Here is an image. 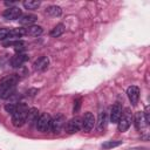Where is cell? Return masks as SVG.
Segmentation results:
<instances>
[{
	"label": "cell",
	"mask_w": 150,
	"mask_h": 150,
	"mask_svg": "<svg viewBox=\"0 0 150 150\" xmlns=\"http://www.w3.org/2000/svg\"><path fill=\"white\" fill-rule=\"evenodd\" d=\"M27 112H28V107L26 104H23V103H19L16 105L15 112L12 115V123H13V125L16 127V128L22 127L26 123Z\"/></svg>",
	"instance_id": "obj_1"
},
{
	"label": "cell",
	"mask_w": 150,
	"mask_h": 150,
	"mask_svg": "<svg viewBox=\"0 0 150 150\" xmlns=\"http://www.w3.org/2000/svg\"><path fill=\"white\" fill-rule=\"evenodd\" d=\"M50 122H52L50 115L47 112H42L39 115V118L35 123L36 129L40 132H47L48 130H50Z\"/></svg>",
	"instance_id": "obj_2"
},
{
	"label": "cell",
	"mask_w": 150,
	"mask_h": 150,
	"mask_svg": "<svg viewBox=\"0 0 150 150\" xmlns=\"http://www.w3.org/2000/svg\"><path fill=\"white\" fill-rule=\"evenodd\" d=\"M82 129V118L79 116H75L70 118L66 124H64V130L67 134H75Z\"/></svg>",
	"instance_id": "obj_3"
},
{
	"label": "cell",
	"mask_w": 150,
	"mask_h": 150,
	"mask_svg": "<svg viewBox=\"0 0 150 150\" xmlns=\"http://www.w3.org/2000/svg\"><path fill=\"white\" fill-rule=\"evenodd\" d=\"M64 124H66V117H64L62 114H57V115H55V116L52 118V122H50V130H52L54 134H60L61 130L64 128Z\"/></svg>",
	"instance_id": "obj_4"
},
{
	"label": "cell",
	"mask_w": 150,
	"mask_h": 150,
	"mask_svg": "<svg viewBox=\"0 0 150 150\" xmlns=\"http://www.w3.org/2000/svg\"><path fill=\"white\" fill-rule=\"evenodd\" d=\"M131 122H132V116L129 111V109L125 110V112L122 114V117L120 118V121L117 122V129L118 131L121 132H124L129 129V127L131 125Z\"/></svg>",
	"instance_id": "obj_5"
},
{
	"label": "cell",
	"mask_w": 150,
	"mask_h": 150,
	"mask_svg": "<svg viewBox=\"0 0 150 150\" xmlns=\"http://www.w3.org/2000/svg\"><path fill=\"white\" fill-rule=\"evenodd\" d=\"M22 15V12L19 7L16 6H12V7H8L4 13H2V16L6 19V20H19V18Z\"/></svg>",
	"instance_id": "obj_6"
},
{
	"label": "cell",
	"mask_w": 150,
	"mask_h": 150,
	"mask_svg": "<svg viewBox=\"0 0 150 150\" xmlns=\"http://www.w3.org/2000/svg\"><path fill=\"white\" fill-rule=\"evenodd\" d=\"M94 125H95V117H94V115L91 112H89V111L86 112L83 118H82V129H83V131L89 132L94 128Z\"/></svg>",
	"instance_id": "obj_7"
},
{
	"label": "cell",
	"mask_w": 150,
	"mask_h": 150,
	"mask_svg": "<svg viewBox=\"0 0 150 150\" xmlns=\"http://www.w3.org/2000/svg\"><path fill=\"white\" fill-rule=\"evenodd\" d=\"M48 66H49L48 56H40L33 63V68H34L35 71H43V70H46L48 68Z\"/></svg>",
	"instance_id": "obj_8"
},
{
	"label": "cell",
	"mask_w": 150,
	"mask_h": 150,
	"mask_svg": "<svg viewBox=\"0 0 150 150\" xmlns=\"http://www.w3.org/2000/svg\"><path fill=\"white\" fill-rule=\"evenodd\" d=\"M122 114H123V108L120 103H116L111 107V110H110V121L112 123H117L120 121V118L122 117Z\"/></svg>",
	"instance_id": "obj_9"
},
{
	"label": "cell",
	"mask_w": 150,
	"mask_h": 150,
	"mask_svg": "<svg viewBox=\"0 0 150 150\" xmlns=\"http://www.w3.org/2000/svg\"><path fill=\"white\" fill-rule=\"evenodd\" d=\"M127 94H128V97H129L131 104L136 105L138 102V98H139V88L136 86H130L127 89Z\"/></svg>",
	"instance_id": "obj_10"
},
{
	"label": "cell",
	"mask_w": 150,
	"mask_h": 150,
	"mask_svg": "<svg viewBox=\"0 0 150 150\" xmlns=\"http://www.w3.org/2000/svg\"><path fill=\"white\" fill-rule=\"evenodd\" d=\"M27 60H28V55H26L23 53H19V54H16L12 57L11 64H12L13 68H20Z\"/></svg>",
	"instance_id": "obj_11"
},
{
	"label": "cell",
	"mask_w": 150,
	"mask_h": 150,
	"mask_svg": "<svg viewBox=\"0 0 150 150\" xmlns=\"http://www.w3.org/2000/svg\"><path fill=\"white\" fill-rule=\"evenodd\" d=\"M43 32L41 26H36V25H32V26H27L23 28V34L28 35V36H39L41 35Z\"/></svg>",
	"instance_id": "obj_12"
},
{
	"label": "cell",
	"mask_w": 150,
	"mask_h": 150,
	"mask_svg": "<svg viewBox=\"0 0 150 150\" xmlns=\"http://www.w3.org/2000/svg\"><path fill=\"white\" fill-rule=\"evenodd\" d=\"M18 76L16 75H8L6 77H2L0 80V88H6V87H16L18 82Z\"/></svg>",
	"instance_id": "obj_13"
},
{
	"label": "cell",
	"mask_w": 150,
	"mask_h": 150,
	"mask_svg": "<svg viewBox=\"0 0 150 150\" xmlns=\"http://www.w3.org/2000/svg\"><path fill=\"white\" fill-rule=\"evenodd\" d=\"M38 20V16L34 15V14H22L20 18H19V23L23 25V26H32L35 21Z\"/></svg>",
	"instance_id": "obj_14"
},
{
	"label": "cell",
	"mask_w": 150,
	"mask_h": 150,
	"mask_svg": "<svg viewBox=\"0 0 150 150\" xmlns=\"http://www.w3.org/2000/svg\"><path fill=\"white\" fill-rule=\"evenodd\" d=\"M134 122H135V127H136V129H138V130L144 129V128L148 125V123H146V121H145L144 115H143V112H142V111L136 112L135 118H134Z\"/></svg>",
	"instance_id": "obj_15"
},
{
	"label": "cell",
	"mask_w": 150,
	"mask_h": 150,
	"mask_svg": "<svg viewBox=\"0 0 150 150\" xmlns=\"http://www.w3.org/2000/svg\"><path fill=\"white\" fill-rule=\"evenodd\" d=\"M38 118H39V110H38L36 108H30V109H28L26 122H27L29 125H33V124L36 123Z\"/></svg>",
	"instance_id": "obj_16"
},
{
	"label": "cell",
	"mask_w": 150,
	"mask_h": 150,
	"mask_svg": "<svg viewBox=\"0 0 150 150\" xmlns=\"http://www.w3.org/2000/svg\"><path fill=\"white\" fill-rule=\"evenodd\" d=\"M4 47H14L15 50H19V53L23 49V46H25V42L21 41V40H9V41H5L2 43Z\"/></svg>",
	"instance_id": "obj_17"
},
{
	"label": "cell",
	"mask_w": 150,
	"mask_h": 150,
	"mask_svg": "<svg viewBox=\"0 0 150 150\" xmlns=\"http://www.w3.org/2000/svg\"><path fill=\"white\" fill-rule=\"evenodd\" d=\"M46 13L53 18H56V16H60L62 14V8L57 5H50L46 8Z\"/></svg>",
	"instance_id": "obj_18"
},
{
	"label": "cell",
	"mask_w": 150,
	"mask_h": 150,
	"mask_svg": "<svg viewBox=\"0 0 150 150\" xmlns=\"http://www.w3.org/2000/svg\"><path fill=\"white\" fill-rule=\"evenodd\" d=\"M15 88H16V87H6V88H0V98L6 100V98L11 97L12 95H14V93H15Z\"/></svg>",
	"instance_id": "obj_19"
},
{
	"label": "cell",
	"mask_w": 150,
	"mask_h": 150,
	"mask_svg": "<svg viewBox=\"0 0 150 150\" xmlns=\"http://www.w3.org/2000/svg\"><path fill=\"white\" fill-rule=\"evenodd\" d=\"M64 30H66L64 25H63V23H57V25L50 30V35H52L53 38H59V36H61V35L64 33Z\"/></svg>",
	"instance_id": "obj_20"
},
{
	"label": "cell",
	"mask_w": 150,
	"mask_h": 150,
	"mask_svg": "<svg viewBox=\"0 0 150 150\" xmlns=\"http://www.w3.org/2000/svg\"><path fill=\"white\" fill-rule=\"evenodd\" d=\"M23 34V28H14V29H11L9 30V34H8V38L11 40H19V38H21Z\"/></svg>",
	"instance_id": "obj_21"
},
{
	"label": "cell",
	"mask_w": 150,
	"mask_h": 150,
	"mask_svg": "<svg viewBox=\"0 0 150 150\" xmlns=\"http://www.w3.org/2000/svg\"><path fill=\"white\" fill-rule=\"evenodd\" d=\"M40 1H36V0H26V1H23L22 2V5H23V7L26 8V9H32V11H34V9H36L39 6H40Z\"/></svg>",
	"instance_id": "obj_22"
},
{
	"label": "cell",
	"mask_w": 150,
	"mask_h": 150,
	"mask_svg": "<svg viewBox=\"0 0 150 150\" xmlns=\"http://www.w3.org/2000/svg\"><path fill=\"white\" fill-rule=\"evenodd\" d=\"M105 121H107V114L104 111H101L98 114V120H97V129L102 130L105 127Z\"/></svg>",
	"instance_id": "obj_23"
},
{
	"label": "cell",
	"mask_w": 150,
	"mask_h": 150,
	"mask_svg": "<svg viewBox=\"0 0 150 150\" xmlns=\"http://www.w3.org/2000/svg\"><path fill=\"white\" fill-rule=\"evenodd\" d=\"M121 144H122V141H107L105 143L102 144V148L105 149V150H109V149L116 148V146H118Z\"/></svg>",
	"instance_id": "obj_24"
},
{
	"label": "cell",
	"mask_w": 150,
	"mask_h": 150,
	"mask_svg": "<svg viewBox=\"0 0 150 150\" xmlns=\"http://www.w3.org/2000/svg\"><path fill=\"white\" fill-rule=\"evenodd\" d=\"M16 105H18V104H15V103H8V104L5 105V110H6L8 114L13 115V114L15 112V110H16Z\"/></svg>",
	"instance_id": "obj_25"
},
{
	"label": "cell",
	"mask_w": 150,
	"mask_h": 150,
	"mask_svg": "<svg viewBox=\"0 0 150 150\" xmlns=\"http://www.w3.org/2000/svg\"><path fill=\"white\" fill-rule=\"evenodd\" d=\"M8 34H9V29L8 28H0V41L7 39Z\"/></svg>",
	"instance_id": "obj_26"
},
{
	"label": "cell",
	"mask_w": 150,
	"mask_h": 150,
	"mask_svg": "<svg viewBox=\"0 0 150 150\" xmlns=\"http://www.w3.org/2000/svg\"><path fill=\"white\" fill-rule=\"evenodd\" d=\"M80 107H81V98H79V100L75 101V104H74V112H77L79 109H80Z\"/></svg>",
	"instance_id": "obj_27"
},
{
	"label": "cell",
	"mask_w": 150,
	"mask_h": 150,
	"mask_svg": "<svg viewBox=\"0 0 150 150\" xmlns=\"http://www.w3.org/2000/svg\"><path fill=\"white\" fill-rule=\"evenodd\" d=\"M34 93H38V89H30V90H28V91H27V95H29V96H34V95H35Z\"/></svg>",
	"instance_id": "obj_28"
}]
</instances>
